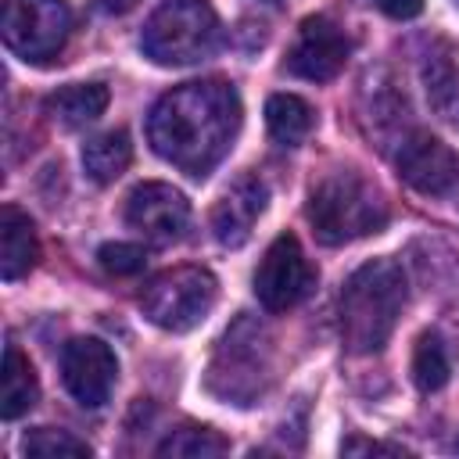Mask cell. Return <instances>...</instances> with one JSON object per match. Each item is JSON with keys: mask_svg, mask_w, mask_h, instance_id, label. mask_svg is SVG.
Segmentation results:
<instances>
[{"mask_svg": "<svg viewBox=\"0 0 459 459\" xmlns=\"http://www.w3.org/2000/svg\"><path fill=\"white\" fill-rule=\"evenodd\" d=\"M240 97L222 79H194L161 93L147 118V140L158 158L179 172L208 176L237 140Z\"/></svg>", "mask_w": 459, "mask_h": 459, "instance_id": "1", "label": "cell"}, {"mask_svg": "<svg viewBox=\"0 0 459 459\" xmlns=\"http://www.w3.org/2000/svg\"><path fill=\"white\" fill-rule=\"evenodd\" d=\"M341 452L344 455H359V452H366V455H405L402 445H384V441H366V437H348L341 445Z\"/></svg>", "mask_w": 459, "mask_h": 459, "instance_id": "23", "label": "cell"}, {"mask_svg": "<svg viewBox=\"0 0 459 459\" xmlns=\"http://www.w3.org/2000/svg\"><path fill=\"white\" fill-rule=\"evenodd\" d=\"M39 398V380L29 366V359L7 344L4 348V369H0V416L4 420H18L22 412H29Z\"/></svg>", "mask_w": 459, "mask_h": 459, "instance_id": "16", "label": "cell"}, {"mask_svg": "<svg viewBox=\"0 0 459 459\" xmlns=\"http://www.w3.org/2000/svg\"><path fill=\"white\" fill-rule=\"evenodd\" d=\"M398 176L427 197H448L459 190V154L430 133H412L398 147Z\"/></svg>", "mask_w": 459, "mask_h": 459, "instance_id": "11", "label": "cell"}, {"mask_svg": "<svg viewBox=\"0 0 459 459\" xmlns=\"http://www.w3.org/2000/svg\"><path fill=\"white\" fill-rule=\"evenodd\" d=\"M265 126H269V136L276 143L298 147L312 133L316 115H312V108L301 97H294V93H273L265 100Z\"/></svg>", "mask_w": 459, "mask_h": 459, "instance_id": "18", "label": "cell"}, {"mask_svg": "<svg viewBox=\"0 0 459 459\" xmlns=\"http://www.w3.org/2000/svg\"><path fill=\"white\" fill-rule=\"evenodd\" d=\"M348 54H351V39L341 32V25L316 14L301 22L294 47L287 50V72L308 82H326L344 68Z\"/></svg>", "mask_w": 459, "mask_h": 459, "instance_id": "12", "label": "cell"}, {"mask_svg": "<svg viewBox=\"0 0 459 459\" xmlns=\"http://www.w3.org/2000/svg\"><path fill=\"white\" fill-rule=\"evenodd\" d=\"M133 161V143L126 129H108L82 147V169L93 183H115Z\"/></svg>", "mask_w": 459, "mask_h": 459, "instance_id": "17", "label": "cell"}, {"mask_svg": "<svg viewBox=\"0 0 459 459\" xmlns=\"http://www.w3.org/2000/svg\"><path fill=\"white\" fill-rule=\"evenodd\" d=\"M219 39V14L208 0H161L140 32L143 54L161 68L197 65L215 54Z\"/></svg>", "mask_w": 459, "mask_h": 459, "instance_id": "4", "label": "cell"}, {"mask_svg": "<svg viewBox=\"0 0 459 459\" xmlns=\"http://www.w3.org/2000/svg\"><path fill=\"white\" fill-rule=\"evenodd\" d=\"M22 452L25 455H39V459H86L90 445L82 437H75L72 430L61 427H36L22 437Z\"/></svg>", "mask_w": 459, "mask_h": 459, "instance_id": "20", "label": "cell"}, {"mask_svg": "<svg viewBox=\"0 0 459 459\" xmlns=\"http://www.w3.org/2000/svg\"><path fill=\"white\" fill-rule=\"evenodd\" d=\"M4 47L22 61L43 65L61 54L72 11L65 0H7L4 7Z\"/></svg>", "mask_w": 459, "mask_h": 459, "instance_id": "6", "label": "cell"}, {"mask_svg": "<svg viewBox=\"0 0 459 459\" xmlns=\"http://www.w3.org/2000/svg\"><path fill=\"white\" fill-rule=\"evenodd\" d=\"M265 330L240 319L219 344V355L212 362V387L222 394V398H233L237 405H247L255 394H258V380L265 377L269 369V359H265Z\"/></svg>", "mask_w": 459, "mask_h": 459, "instance_id": "8", "label": "cell"}, {"mask_svg": "<svg viewBox=\"0 0 459 459\" xmlns=\"http://www.w3.org/2000/svg\"><path fill=\"white\" fill-rule=\"evenodd\" d=\"M93 4H97L100 14H126V11H133L140 0H93Z\"/></svg>", "mask_w": 459, "mask_h": 459, "instance_id": "25", "label": "cell"}, {"mask_svg": "<svg viewBox=\"0 0 459 459\" xmlns=\"http://www.w3.org/2000/svg\"><path fill=\"white\" fill-rule=\"evenodd\" d=\"M39 258V240H36V226L25 212H18L14 204L0 208V276L22 280Z\"/></svg>", "mask_w": 459, "mask_h": 459, "instance_id": "14", "label": "cell"}, {"mask_svg": "<svg viewBox=\"0 0 459 459\" xmlns=\"http://www.w3.org/2000/svg\"><path fill=\"white\" fill-rule=\"evenodd\" d=\"M215 298H219V280L208 269L176 265L147 280V287L140 290V308L154 326L186 333L197 323H204V316L215 308Z\"/></svg>", "mask_w": 459, "mask_h": 459, "instance_id": "5", "label": "cell"}, {"mask_svg": "<svg viewBox=\"0 0 459 459\" xmlns=\"http://www.w3.org/2000/svg\"><path fill=\"white\" fill-rule=\"evenodd\" d=\"M118 377L115 351L100 337H75L61 351V380L82 409H100Z\"/></svg>", "mask_w": 459, "mask_h": 459, "instance_id": "9", "label": "cell"}, {"mask_svg": "<svg viewBox=\"0 0 459 459\" xmlns=\"http://www.w3.org/2000/svg\"><path fill=\"white\" fill-rule=\"evenodd\" d=\"M305 215L312 222V233L323 244H348V240L384 230L387 201L369 179L341 169L312 186Z\"/></svg>", "mask_w": 459, "mask_h": 459, "instance_id": "3", "label": "cell"}, {"mask_svg": "<svg viewBox=\"0 0 459 459\" xmlns=\"http://www.w3.org/2000/svg\"><path fill=\"white\" fill-rule=\"evenodd\" d=\"M97 262L104 273L111 276H136L147 265V251L140 244H126V240H111L97 251Z\"/></svg>", "mask_w": 459, "mask_h": 459, "instance_id": "22", "label": "cell"}, {"mask_svg": "<svg viewBox=\"0 0 459 459\" xmlns=\"http://www.w3.org/2000/svg\"><path fill=\"white\" fill-rule=\"evenodd\" d=\"M126 222L151 244H172L183 237L186 222H190V204L186 197L169 186V183H140L129 197H126Z\"/></svg>", "mask_w": 459, "mask_h": 459, "instance_id": "10", "label": "cell"}, {"mask_svg": "<svg viewBox=\"0 0 459 459\" xmlns=\"http://www.w3.org/2000/svg\"><path fill=\"white\" fill-rule=\"evenodd\" d=\"M405 305V273L391 258L359 265L341 290V341L355 355H373L387 344Z\"/></svg>", "mask_w": 459, "mask_h": 459, "instance_id": "2", "label": "cell"}, {"mask_svg": "<svg viewBox=\"0 0 459 459\" xmlns=\"http://www.w3.org/2000/svg\"><path fill=\"white\" fill-rule=\"evenodd\" d=\"M104 108H108V86H100V82H72V86L54 90L43 100V111L65 129L97 122L104 115Z\"/></svg>", "mask_w": 459, "mask_h": 459, "instance_id": "15", "label": "cell"}, {"mask_svg": "<svg viewBox=\"0 0 459 459\" xmlns=\"http://www.w3.org/2000/svg\"><path fill=\"white\" fill-rule=\"evenodd\" d=\"M251 283H255V298L262 301V308L287 312V308H294L298 301H305L312 294L316 269H312L308 255L301 251L298 237L294 233H280L265 247Z\"/></svg>", "mask_w": 459, "mask_h": 459, "instance_id": "7", "label": "cell"}, {"mask_svg": "<svg viewBox=\"0 0 459 459\" xmlns=\"http://www.w3.org/2000/svg\"><path fill=\"white\" fill-rule=\"evenodd\" d=\"M412 380L420 391H437L448 380V351L437 333H423L412 348Z\"/></svg>", "mask_w": 459, "mask_h": 459, "instance_id": "21", "label": "cell"}, {"mask_svg": "<svg viewBox=\"0 0 459 459\" xmlns=\"http://www.w3.org/2000/svg\"><path fill=\"white\" fill-rule=\"evenodd\" d=\"M230 452V441L212 430V427H197V423H183L176 430L165 434V441L158 445V455L161 459H212V455H226Z\"/></svg>", "mask_w": 459, "mask_h": 459, "instance_id": "19", "label": "cell"}, {"mask_svg": "<svg viewBox=\"0 0 459 459\" xmlns=\"http://www.w3.org/2000/svg\"><path fill=\"white\" fill-rule=\"evenodd\" d=\"M265 201H269V186L258 176H240L219 197V204L212 208V233H215V240L222 247H240L251 237L258 215L265 212Z\"/></svg>", "mask_w": 459, "mask_h": 459, "instance_id": "13", "label": "cell"}, {"mask_svg": "<svg viewBox=\"0 0 459 459\" xmlns=\"http://www.w3.org/2000/svg\"><path fill=\"white\" fill-rule=\"evenodd\" d=\"M387 18H416L420 11H423V0H373Z\"/></svg>", "mask_w": 459, "mask_h": 459, "instance_id": "24", "label": "cell"}]
</instances>
